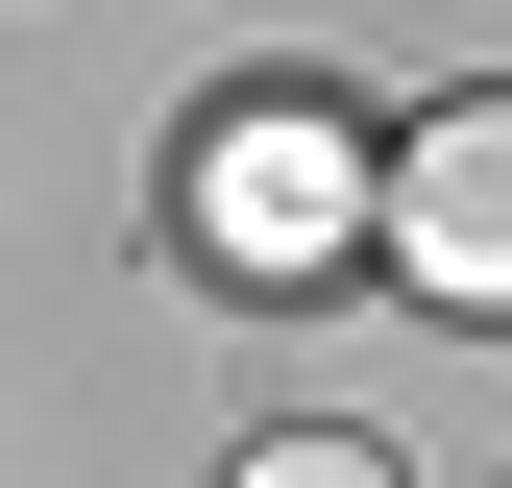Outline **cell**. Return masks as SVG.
Instances as JSON below:
<instances>
[{"mask_svg":"<svg viewBox=\"0 0 512 488\" xmlns=\"http://www.w3.org/2000/svg\"><path fill=\"white\" fill-rule=\"evenodd\" d=\"M196 244H220L244 293H293V269H342V244H391V171H366L317 98H269V122L196 147Z\"/></svg>","mask_w":512,"mask_h":488,"instance_id":"6da1fadb","label":"cell"},{"mask_svg":"<svg viewBox=\"0 0 512 488\" xmlns=\"http://www.w3.org/2000/svg\"><path fill=\"white\" fill-rule=\"evenodd\" d=\"M220 488H391V440H244Z\"/></svg>","mask_w":512,"mask_h":488,"instance_id":"3957f363","label":"cell"},{"mask_svg":"<svg viewBox=\"0 0 512 488\" xmlns=\"http://www.w3.org/2000/svg\"><path fill=\"white\" fill-rule=\"evenodd\" d=\"M391 269L439 318H512V98H439L391 147Z\"/></svg>","mask_w":512,"mask_h":488,"instance_id":"7a4b0ae2","label":"cell"}]
</instances>
